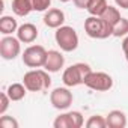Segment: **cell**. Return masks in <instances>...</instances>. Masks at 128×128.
<instances>
[{"mask_svg": "<svg viewBox=\"0 0 128 128\" xmlns=\"http://www.w3.org/2000/svg\"><path fill=\"white\" fill-rule=\"evenodd\" d=\"M114 3L120 9H128V0H114Z\"/></svg>", "mask_w": 128, "mask_h": 128, "instance_id": "26", "label": "cell"}, {"mask_svg": "<svg viewBox=\"0 0 128 128\" xmlns=\"http://www.w3.org/2000/svg\"><path fill=\"white\" fill-rule=\"evenodd\" d=\"M84 86H88L89 89L96 90V92H107L113 88V78L107 72H94L92 71L86 77Z\"/></svg>", "mask_w": 128, "mask_h": 128, "instance_id": "6", "label": "cell"}, {"mask_svg": "<svg viewBox=\"0 0 128 128\" xmlns=\"http://www.w3.org/2000/svg\"><path fill=\"white\" fill-rule=\"evenodd\" d=\"M122 51H124V54H125V59H126V62H128V35L124 38V41H122Z\"/></svg>", "mask_w": 128, "mask_h": 128, "instance_id": "25", "label": "cell"}, {"mask_svg": "<svg viewBox=\"0 0 128 128\" xmlns=\"http://www.w3.org/2000/svg\"><path fill=\"white\" fill-rule=\"evenodd\" d=\"M30 5H32L33 11L44 12V11H48V8L51 5V0H30Z\"/></svg>", "mask_w": 128, "mask_h": 128, "instance_id": "21", "label": "cell"}, {"mask_svg": "<svg viewBox=\"0 0 128 128\" xmlns=\"http://www.w3.org/2000/svg\"><path fill=\"white\" fill-rule=\"evenodd\" d=\"M84 125H86L88 128H106V126H107V120H106V118L101 116V114H94V116H90V118L86 120Z\"/></svg>", "mask_w": 128, "mask_h": 128, "instance_id": "19", "label": "cell"}, {"mask_svg": "<svg viewBox=\"0 0 128 128\" xmlns=\"http://www.w3.org/2000/svg\"><path fill=\"white\" fill-rule=\"evenodd\" d=\"M17 30H18V24L12 15H3L0 18V33L2 35H12Z\"/></svg>", "mask_w": 128, "mask_h": 128, "instance_id": "13", "label": "cell"}, {"mask_svg": "<svg viewBox=\"0 0 128 128\" xmlns=\"http://www.w3.org/2000/svg\"><path fill=\"white\" fill-rule=\"evenodd\" d=\"M11 102H12V101H11V98H9V95H8L6 92H2V94H0V116L6 113V110L9 108V104H11Z\"/></svg>", "mask_w": 128, "mask_h": 128, "instance_id": "23", "label": "cell"}, {"mask_svg": "<svg viewBox=\"0 0 128 128\" xmlns=\"http://www.w3.org/2000/svg\"><path fill=\"white\" fill-rule=\"evenodd\" d=\"M32 11L30 0H12V12L17 17H27Z\"/></svg>", "mask_w": 128, "mask_h": 128, "instance_id": "15", "label": "cell"}, {"mask_svg": "<svg viewBox=\"0 0 128 128\" xmlns=\"http://www.w3.org/2000/svg\"><path fill=\"white\" fill-rule=\"evenodd\" d=\"M21 53V41L15 36L5 35L0 39V56L5 60H14Z\"/></svg>", "mask_w": 128, "mask_h": 128, "instance_id": "7", "label": "cell"}, {"mask_svg": "<svg viewBox=\"0 0 128 128\" xmlns=\"http://www.w3.org/2000/svg\"><path fill=\"white\" fill-rule=\"evenodd\" d=\"M59 2H62V3H66V2H70V0H59Z\"/></svg>", "mask_w": 128, "mask_h": 128, "instance_id": "27", "label": "cell"}, {"mask_svg": "<svg viewBox=\"0 0 128 128\" xmlns=\"http://www.w3.org/2000/svg\"><path fill=\"white\" fill-rule=\"evenodd\" d=\"M6 94L9 95L11 101H21L27 94V88L24 86V83H12L6 89Z\"/></svg>", "mask_w": 128, "mask_h": 128, "instance_id": "14", "label": "cell"}, {"mask_svg": "<svg viewBox=\"0 0 128 128\" xmlns=\"http://www.w3.org/2000/svg\"><path fill=\"white\" fill-rule=\"evenodd\" d=\"M18 126L20 124L15 118L2 114V118H0V128H18Z\"/></svg>", "mask_w": 128, "mask_h": 128, "instance_id": "22", "label": "cell"}, {"mask_svg": "<svg viewBox=\"0 0 128 128\" xmlns=\"http://www.w3.org/2000/svg\"><path fill=\"white\" fill-rule=\"evenodd\" d=\"M84 32L92 39H106L108 36H113V27L101 17L95 15H89L84 20Z\"/></svg>", "mask_w": 128, "mask_h": 128, "instance_id": "3", "label": "cell"}, {"mask_svg": "<svg viewBox=\"0 0 128 128\" xmlns=\"http://www.w3.org/2000/svg\"><path fill=\"white\" fill-rule=\"evenodd\" d=\"M72 101H74V96H72V92L68 89V86L66 88H56L50 94V102L57 110L70 108Z\"/></svg>", "mask_w": 128, "mask_h": 128, "instance_id": "8", "label": "cell"}, {"mask_svg": "<svg viewBox=\"0 0 128 128\" xmlns=\"http://www.w3.org/2000/svg\"><path fill=\"white\" fill-rule=\"evenodd\" d=\"M63 65H65V57L63 54L57 50H48L47 51V59L44 63V70H47L48 72H59Z\"/></svg>", "mask_w": 128, "mask_h": 128, "instance_id": "9", "label": "cell"}, {"mask_svg": "<svg viewBox=\"0 0 128 128\" xmlns=\"http://www.w3.org/2000/svg\"><path fill=\"white\" fill-rule=\"evenodd\" d=\"M108 3L107 0H89L86 11L89 12V15H95V17H101L104 14V11L107 9Z\"/></svg>", "mask_w": 128, "mask_h": 128, "instance_id": "16", "label": "cell"}, {"mask_svg": "<svg viewBox=\"0 0 128 128\" xmlns=\"http://www.w3.org/2000/svg\"><path fill=\"white\" fill-rule=\"evenodd\" d=\"M101 18L106 21V23H108L112 27H114L118 23H119V20L122 18L120 17V12H119V9L118 8H114V6H107V9L104 11V14L101 15Z\"/></svg>", "mask_w": 128, "mask_h": 128, "instance_id": "17", "label": "cell"}, {"mask_svg": "<svg viewBox=\"0 0 128 128\" xmlns=\"http://www.w3.org/2000/svg\"><path fill=\"white\" fill-rule=\"evenodd\" d=\"M54 39L56 44L60 47V50L66 53H71L78 47V35L76 29L71 26H60L59 29H56Z\"/></svg>", "mask_w": 128, "mask_h": 128, "instance_id": "4", "label": "cell"}, {"mask_svg": "<svg viewBox=\"0 0 128 128\" xmlns=\"http://www.w3.org/2000/svg\"><path fill=\"white\" fill-rule=\"evenodd\" d=\"M107 126L108 128H125L126 126V116L122 110H112L107 116Z\"/></svg>", "mask_w": 128, "mask_h": 128, "instance_id": "12", "label": "cell"}, {"mask_svg": "<svg viewBox=\"0 0 128 128\" xmlns=\"http://www.w3.org/2000/svg\"><path fill=\"white\" fill-rule=\"evenodd\" d=\"M53 126L54 128H74V122H72V118H71V112H66V113L59 114L54 119Z\"/></svg>", "mask_w": 128, "mask_h": 128, "instance_id": "18", "label": "cell"}, {"mask_svg": "<svg viewBox=\"0 0 128 128\" xmlns=\"http://www.w3.org/2000/svg\"><path fill=\"white\" fill-rule=\"evenodd\" d=\"M65 23V12L57 8H51L44 15V24L50 29H59Z\"/></svg>", "mask_w": 128, "mask_h": 128, "instance_id": "10", "label": "cell"}, {"mask_svg": "<svg viewBox=\"0 0 128 128\" xmlns=\"http://www.w3.org/2000/svg\"><path fill=\"white\" fill-rule=\"evenodd\" d=\"M126 35H128V20L122 17L119 20V23L113 27V36L122 38V36H126Z\"/></svg>", "mask_w": 128, "mask_h": 128, "instance_id": "20", "label": "cell"}, {"mask_svg": "<svg viewBox=\"0 0 128 128\" xmlns=\"http://www.w3.org/2000/svg\"><path fill=\"white\" fill-rule=\"evenodd\" d=\"M17 38L23 44H32V42H35L36 38H38V29H36V26L32 24V23H24V24L18 26Z\"/></svg>", "mask_w": 128, "mask_h": 128, "instance_id": "11", "label": "cell"}, {"mask_svg": "<svg viewBox=\"0 0 128 128\" xmlns=\"http://www.w3.org/2000/svg\"><path fill=\"white\" fill-rule=\"evenodd\" d=\"M72 3H74L76 8H78V9H86L89 0H72Z\"/></svg>", "mask_w": 128, "mask_h": 128, "instance_id": "24", "label": "cell"}, {"mask_svg": "<svg viewBox=\"0 0 128 128\" xmlns=\"http://www.w3.org/2000/svg\"><path fill=\"white\" fill-rule=\"evenodd\" d=\"M21 59L29 68H42L47 59V50L42 45H30L24 50Z\"/></svg>", "mask_w": 128, "mask_h": 128, "instance_id": "5", "label": "cell"}, {"mask_svg": "<svg viewBox=\"0 0 128 128\" xmlns=\"http://www.w3.org/2000/svg\"><path fill=\"white\" fill-rule=\"evenodd\" d=\"M92 72V68L88 63H74V65L68 66L62 74V82L68 88H76L78 84H84L86 77Z\"/></svg>", "mask_w": 128, "mask_h": 128, "instance_id": "2", "label": "cell"}, {"mask_svg": "<svg viewBox=\"0 0 128 128\" xmlns=\"http://www.w3.org/2000/svg\"><path fill=\"white\" fill-rule=\"evenodd\" d=\"M23 83L29 92H42L50 89L51 77L47 70H32L24 74Z\"/></svg>", "mask_w": 128, "mask_h": 128, "instance_id": "1", "label": "cell"}]
</instances>
